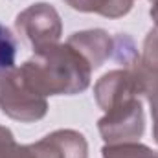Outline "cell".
<instances>
[{"label":"cell","instance_id":"1","mask_svg":"<svg viewBox=\"0 0 158 158\" xmlns=\"http://www.w3.org/2000/svg\"><path fill=\"white\" fill-rule=\"evenodd\" d=\"M20 72L26 83L40 96H74L90 86L92 66L66 44H53L33 53Z\"/></svg>","mask_w":158,"mask_h":158},{"label":"cell","instance_id":"2","mask_svg":"<svg viewBox=\"0 0 158 158\" xmlns=\"http://www.w3.org/2000/svg\"><path fill=\"white\" fill-rule=\"evenodd\" d=\"M0 110L15 121L33 123L48 114V101L26 83L20 68H13L0 76Z\"/></svg>","mask_w":158,"mask_h":158},{"label":"cell","instance_id":"3","mask_svg":"<svg viewBox=\"0 0 158 158\" xmlns=\"http://www.w3.org/2000/svg\"><path fill=\"white\" fill-rule=\"evenodd\" d=\"M15 28L19 35L30 42L33 52L59 44L63 35V22L59 13L52 4L46 2L31 4L30 7L20 11L15 19Z\"/></svg>","mask_w":158,"mask_h":158},{"label":"cell","instance_id":"4","mask_svg":"<svg viewBox=\"0 0 158 158\" xmlns=\"http://www.w3.org/2000/svg\"><path fill=\"white\" fill-rule=\"evenodd\" d=\"M98 131L107 143L136 142L143 136L145 116L140 98H129L110 107L98 121Z\"/></svg>","mask_w":158,"mask_h":158},{"label":"cell","instance_id":"5","mask_svg":"<svg viewBox=\"0 0 158 158\" xmlns=\"http://www.w3.org/2000/svg\"><path fill=\"white\" fill-rule=\"evenodd\" d=\"M142 92L143 86H142L140 66L136 70H129V68L110 70L105 76H101L94 85V98L103 112H107L110 107L129 98H140Z\"/></svg>","mask_w":158,"mask_h":158},{"label":"cell","instance_id":"6","mask_svg":"<svg viewBox=\"0 0 158 158\" xmlns=\"http://www.w3.org/2000/svg\"><path fill=\"white\" fill-rule=\"evenodd\" d=\"M35 158H88V143L85 136L72 129H59L30 143Z\"/></svg>","mask_w":158,"mask_h":158},{"label":"cell","instance_id":"7","mask_svg":"<svg viewBox=\"0 0 158 158\" xmlns=\"http://www.w3.org/2000/svg\"><path fill=\"white\" fill-rule=\"evenodd\" d=\"M66 42L88 61L92 70L99 68L112 55V50H114V39L105 30L76 31L68 37Z\"/></svg>","mask_w":158,"mask_h":158},{"label":"cell","instance_id":"8","mask_svg":"<svg viewBox=\"0 0 158 158\" xmlns=\"http://www.w3.org/2000/svg\"><path fill=\"white\" fill-rule=\"evenodd\" d=\"M66 6L81 13H98L107 19L125 17L131 9L134 0H63Z\"/></svg>","mask_w":158,"mask_h":158},{"label":"cell","instance_id":"9","mask_svg":"<svg viewBox=\"0 0 158 158\" xmlns=\"http://www.w3.org/2000/svg\"><path fill=\"white\" fill-rule=\"evenodd\" d=\"M155 151L138 142H121V143H107L101 149L103 158H153Z\"/></svg>","mask_w":158,"mask_h":158},{"label":"cell","instance_id":"10","mask_svg":"<svg viewBox=\"0 0 158 158\" xmlns=\"http://www.w3.org/2000/svg\"><path fill=\"white\" fill-rule=\"evenodd\" d=\"M142 76V86H143V96L149 101L151 107V118H153V138L158 143V70L145 72L140 68Z\"/></svg>","mask_w":158,"mask_h":158},{"label":"cell","instance_id":"11","mask_svg":"<svg viewBox=\"0 0 158 158\" xmlns=\"http://www.w3.org/2000/svg\"><path fill=\"white\" fill-rule=\"evenodd\" d=\"M114 59L119 64H123V68L129 70H136L140 66V55L136 52V46L132 39L125 33H118L114 37V50H112Z\"/></svg>","mask_w":158,"mask_h":158},{"label":"cell","instance_id":"12","mask_svg":"<svg viewBox=\"0 0 158 158\" xmlns=\"http://www.w3.org/2000/svg\"><path fill=\"white\" fill-rule=\"evenodd\" d=\"M17 50H19V42L15 35L7 26L0 24V76L15 68Z\"/></svg>","mask_w":158,"mask_h":158},{"label":"cell","instance_id":"13","mask_svg":"<svg viewBox=\"0 0 158 158\" xmlns=\"http://www.w3.org/2000/svg\"><path fill=\"white\" fill-rule=\"evenodd\" d=\"M140 68L145 72L158 70V26L149 30L143 40V53L140 57Z\"/></svg>","mask_w":158,"mask_h":158},{"label":"cell","instance_id":"14","mask_svg":"<svg viewBox=\"0 0 158 158\" xmlns=\"http://www.w3.org/2000/svg\"><path fill=\"white\" fill-rule=\"evenodd\" d=\"M15 145H17V143H15L13 132H11L7 127H2V125H0V158L7 156Z\"/></svg>","mask_w":158,"mask_h":158},{"label":"cell","instance_id":"15","mask_svg":"<svg viewBox=\"0 0 158 158\" xmlns=\"http://www.w3.org/2000/svg\"><path fill=\"white\" fill-rule=\"evenodd\" d=\"M6 158H35L31 145H15Z\"/></svg>","mask_w":158,"mask_h":158},{"label":"cell","instance_id":"16","mask_svg":"<svg viewBox=\"0 0 158 158\" xmlns=\"http://www.w3.org/2000/svg\"><path fill=\"white\" fill-rule=\"evenodd\" d=\"M149 15H151V19L156 22V26H158V0H151V11H149Z\"/></svg>","mask_w":158,"mask_h":158},{"label":"cell","instance_id":"17","mask_svg":"<svg viewBox=\"0 0 158 158\" xmlns=\"http://www.w3.org/2000/svg\"><path fill=\"white\" fill-rule=\"evenodd\" d=\"M153 158H158V151H155V155H153Z\"/></svg>","mask_w":158,"mask_h":158}]
</instances>
